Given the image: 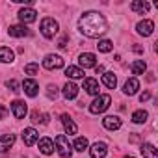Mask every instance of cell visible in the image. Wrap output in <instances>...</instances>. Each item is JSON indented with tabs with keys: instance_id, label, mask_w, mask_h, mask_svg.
<instances>
[{
	"instance_id": "6da1fadb",
	"label": "cell",
	"mask_w": 158,
	"mask_h": 158,
	"mask_svg": "<svg viewBox=\"0 0 158 158\" xmlns=\"http://www.w3.org/2000/svg\"><path fill=\"white\" fill-rule=\"evenodd\" d=\"M78 30L88 37H99L108 30V23L99 11H86L78 21Z\"/></svg>"
},
{
	"instance_id": "7a4b0ae2",
	"label": "cell",
	"mask_w": 158,
	"mask_h": 158,
	"mask_svg": "<svg viewBox=\"0 0 158 158\" xmlns=\"http://www.w3.org/2000/svg\"><path fill=\"white\" fill-rule=\"evenodd\" d=\"M110 102H112V97L110 95H99L91 104H89V112L91 114H102V112H106L108 108H110Z\"/></svg>"
},
{
	"instance_id": "3957f363",
	"label": "cell",
	"mask_w": 158,
	"mask_h": 158,
	"mask_svg": "<svg viewBox=\"0 0 158 158\" xmlns=\"http://www.w3.org/2000/svg\"><path fill=\"white\" fill-rule=\"evenodd\" d=\"M58 30H60V26H58V23H56L52 17H45V19L41 21V34H43L47 39H52V37L58 34Z\"/></svg>"
},
{
	"instance_id": "277c9868",
	"label": "cell",
	"mask_w": 158,
	"mask_h": 158,
	"mask_svg": "<svg viewBox=\"0 0 158 158\" xmlns=\"http://www.w3.org/2000/svg\"><path fill=\"white\" fill-rule=\"evenodd\" d=\"M56 149L61 158H71V154H73V145L69 143V138L63 134L56 136Z\"/></svg>"
},
{
	"instance_id": "5b68a950",
	"label": "cell",
	"mask_w": 158,
	"mask_h": 158,
	"mask_svg": "<svg viewBox=\"0 0 158 158\" xmlns=\"http://www.w3.org/2000/svg\"><path fill=\"white\" fill-rule=\"evenodd\" d=\"M43 67L48 69V71H52V69H61V67H63V58L58 56V54H48V56H45V60H43Z\"/></svg>"
},
{
	"instance_id": "8992f818",
	"label": "cell",
	"mask_w": 158,
	"mask_h": 158,
	"mask_svg": "<svg viewBox=\"0 0 158 158\" xmlns=\"http://www.w3.org/2000/svg\"><path fill=\"white\" fill-rule=\"evenodd\" d=\"M39 139V132L35 130V128H24L23 130V141H24V145H28V147H32L35 141Z\"/></svg>"
},
{
	"instance_id": "52a82bcc",
	"label": "cell",
	"mask_w": 158,
	"mask_h": 158,
	"mask_svg": "<svg viewBox=\"0 0 158 158\" xmlns=\"http://www.w3.org/2000/svg\"><path fill=\"white\" fill-rule=\"evenodd\" d=\"M11 112H13V115H15L17 119H23V117L28 114V106H26V102H23V101H13V102H11Z\"/></svg>"
},
{
	"instance_id": "ba28073f",
	"label": "cell",
	"mask_w": 158,
	"mask_h": 158,
	"mask_svg": "<svg viewBox=\"0 0 158 158\" xmlns=\"http://www.w3.org/2000/svg\"><path fill=\"white\" fill-rule=\"evenodd\" d=\"M106 152H108V147H106V143H102V141L93 143V145H91V149H89L91 158H104V156H106Z\"/></svg>"
},
{
	"instance_id": "9c48e42d",
	"label": "cell",
	"mask_w": 158,
	"mask_h": 158,
	"mask_svg": "<svg viewBox=\"0 0 158 158\" xmlns=\"http://www.w3.org/2000/svg\"><path fill=\"white\" fill-rule=\"evenodd\" d=\"M19 19H21V23H23V24L34 23V21L37 19V11H35V10H32V8H24V10H21V11H19Z\"/></svg>"
},
{
	"instance_id": "30bf717a",
	"label": "cell",
	"mask_w": 158,
	"mask_h": 158,
	"mask_svg": "<svg viewBox=\"0 0 158 158\" xmlns=\"http://www.w3.org/2000/svg\"><path fill=\"white\" fill-rule=\"evenodd\" d=\"M136 30H138V34H139V35L147 37V35H151V34H152V30H154V23H152V21H149V19H145V21L138 23Z\"/></svg>"
},
{
	"instance_id": "8fae6325",
	"label": "cell",
	"mask_w": 158,
	"mask_h": 158,
	"mask_svg": "<svg viewBox=\"0 0 158 158\" xmlns=\"http://www.w3.org/2000/svg\"><path fill=\"white\" fill-rule=\"evenodd\" d=\"M102 125H104L106 130H119L121 128V119H119V115H106L102 119Z\"/></svg>"
},
{
	"instance_id": "7c38bea8",
	"label": "cell",
	"mask_w": 158,
	"mask_h": 158,
	"mask_svg": "<svg viewBox=\"0 0 158 158\" xmlns=\"http://www.w3.org/2000/svg\"><path fill=\"white\" fill-rule=\"evenodd\" d=\"M78 61H80V65L84 69H89V67H95L97 65V56L91 54V52H84V54H80Z\"/></svg>"
},
{
	"instance_id": "4fadbf2b",
	"label": "cell",
	"mask_w": 158,
	"mask_h": 158,
	"mask_svg": "<svg viewBox=\"0 0 158 158\" xmlns=\"http://www.w3.org/2000/svg\"><path fill=\"white\" fill-rule=\"evenodd\" d=\"M23 89H24V93H26L28 97H35L37 91H39V86H37L35 80H32V78H26V80L23 82Z\"/></svg>"
},
{
	"instance_id": "5bb4252c",
	"label": "cell",
	"mask_w": 158,
	"mask_h": 158,
	"mask_svg": "<svg viewBox=\"0 0 158 158\" xmlns=\"http://www.w3.org/2000/svg\"><path fill=\"white\" fill-rule=\"evenodd\" d=\"M8 34H10L11 37H26V35H30L32 32H30L24 24H17V26H10V28H8Z\"/></svg>"
},
{
	"instance_id": "9a60e30c",
	"label": "cell",
	"mask_w": 158,
	"mask_h": 158,
	"mask_svg": "<svg viewBox=\"0 0 158 158\" xmlns=\"http://www.w3.org/2000/svg\"><path fill=\"white\" fill-rule=\"evenodd\" d=\"M138 89H139V82H138V78H128V80L125 82V86H123L125 95H136V93H138Z\"/></svg>"
},
{
	"instance_id": "2e32d148",
	"label": "cell",
	"mask_w": 158,
	"mask_h": 158,
	"mask_svg": "<svg viewBox=\"0 0 158 158\" xmlns=\"http://www.w3.org/2000/svg\"><path fill=\"white\" fill-rule=\"evenodd\" d=\"M13 143H15V136H13V134H4V136H0V152L10 151Z\"/></svg>"
},
{
	"instance_id": "e0dca14e",
	"label": "cell",
	"mask_w": 158,
	"mask_h": 158,
	"mask_svg": "<svg viewBox=\"0 0 158 158\" xmlns=\"http://www.w3.org/2000/svg\"><path fill=\"white\" fill-rule=\"evenodd\" d=\"M76 95H78V86L73 84V82H67L63 86V97L67 101H71V99H76Z\"/></svg>"
},
{
	"instance_id": "ac0fdd59",
	"label": "cell",
	"mask_w": 158,
	"mask_h": 158,
	"mask_svg": "<svg viewBox=\"0 0 158 158\" xmlns=\"http://www.w3.org/2000/svg\"><path fill=\"white\" fill-rule=\"evenodd\" d=\"M84 89L89 95H99V82L95 78H86L84 80Z\"/></svg>"
},
{
	"instance_id": "d6986e66",
	"label": "cell",
	"mask_w": 158,
	"mask_h": 158,
	"mask_svg": "<svg viewBox=\"0 0 158 158\" xmlns=\"http://www.w3.org/2000/svg\"><path fill=\"white\" fill-rule=\"evenodd\" d=\"M39 151H41L43 154H52V152H54V141H52L50 138L39 139Z\"/></svg>"
},
{
	"instance_id": "ffe728a7",
	"label": "cell",
	"mask_w": 158,
	"mask_h": 158,
	"mask_svg": "<svg viewBox=\"0 0 158 158\" xmlns=\"http://www.w3.org/2000/svg\"><path fill=\"white\" fill-rule=\"evenodd\" d=\"M139 151H141V154H143V158H158V152H156V147H154L152 143H143Z\"/></svg>"
},
{
	"instance_id": "44dd1931",
	"label": "cell",
	"mask_w": 158,
	"mask_h": 158,
	"mask_svg": "<svg viewBox=\"0 0 158 158\" xmlns=\"http://www.w3.org/2000/svg\"><path fill=\"white\" fill-rule=\"evenodd\" d=\"M15 58L13 50L8 48V47H0V63H11Z\"/></svg>"
},
{
	"instance_id": "7402d4cb",
	"label": "cell",
	"mask_w": 158,
	"mask_h": 158,
	"mask_svg": "<svg viewBox=\"0 0 158 158\" xmlns=\"http://www.w3.org/2000/svg\"><path fill=\"white\" fill-rule=\"evenodd\" d=\"M65 76L67 78H74V80H78V78H84V71L80 67H74V65H69L65 69Z\"/></svg>"
},
{
	"instance_id": "603a6c76",
	"label": "cell",
	"mask_w": 158,
	"mask_h": 158,
	"mask_svg": "<svg viewBox=\"0 0 158 158\" xmlns=\"http://www.w3.org/2000/svg\"><path fill=\"white\" fill-rule=\"evenodd\" d=\"M61 123H63V127H65V130H67V134H76V130H78V127L74 125V121L67 115V114H63L61 115Z\"/></svg>"
},
{
	"instance_id": "cb8c5ba5",
	"label": "cell",
	"mask_w": 158,
	"mask_h": 158,
	"mask_svg": "<svg viewBox=\"0 0 158 158\" xmlns=\"http://www.w3.org/2000/svg\"><path fill=\"white\" fill-rule=\"evenodd\" d=\"M130 71H132V74H143L147 71V63L143 60H136V61H132Z\"/></svg>"
},
{
	"instance_id": "d4e9b609",
	"label": "cell",
	"mask_w": 158,
	"mask_h": 158,
	"mask_svg": "<svg viewBox=\"0 0 158 158\" xmlns=\"http://www.w3.org/2000/svg\"><path fill=\"white\" fill-rule=\"evenodd\" d=\"M102 84H104L106 88L114 89V88L117 86V78H115V74H114V73H104V74H102Z\"/></svg>"
},
{
	"instance_id": "484cf974",
	"label": "cell",
	"mask_w": 158,
	"mask_h": 158,
	"mask_svg": "<svg viewBox=\"0 0 158 158\" xmlns=\"http://www.w3.org/2000/svg\"><path fill=\"white\" fill-rule=\"evenodd\" d=\"M130 8H132V11H138V13H147L149 11V4L147 2H139V0H134V2L130 4Z\"/></svg>"
},
{
	"instance_id": "4316f807",
	"label": "cell",
	"mask_w": 158,
	"mask_h": 158,
	"mask_svg": "<svg viewBox=\"0 0 158 158\" xmlns=\"http://www.w3.org/2000/svg\"><path fill=\"white\" fill-rule=\"evenodd\" d=\"M147 117H149V114H147L145 110H138V112H134V114H132V121H134V123H138V125H139V123H145V121H147Z\"/></svg>"
},
{
	"instance_id": "83f0119b",
	"label": "cell",
	"mask_w": 158,
	"mask_h": 158,
	"mask_svg": "<svg viewBox=\"0 0 158 158\" xmlns=\"http://www.w3.org/2000/svg\"><path fill=\"white\" fill-rule=\"evenodd\" d=\"M76 151H80V152H84L86 149H88V139L86 138H76V141H74V145H73Z\"/></svg>"
},
{
	"instance_id": "f1b7e54d",
	"label": "cell",
	"mask_w": 158,
	"mask_h": 158,
	"mask_svg": "<svg viewBox=\"0 0 158 158\" xmlns=\"http://www.w3.org/2000/svg\"><path fill=\"white\" fill-rule=\"evenodd\" d=\"M97 48H99L101 52H110V50L114 48V45H112V41H110V39H102V41H99Z\"/></svg>"
},
{
	"instance_id": "f546056e",
	"label": "cell",
	"mask_w": 158,
	"mask_h": 158,
	"mask_svg": "<svg viewBox=\"0 0 158 158\" xmlns=\"http://www.w3.org/2000/svg\"><path fill=\"white\" fill-rule=\"evenodd\" d=\"M37 71H39V65H37V63H28V65L24 67V73H26V74H30V76L37 74Z\"/></svg>"
},
{
	"instance_id": "4dcf8cb0",
	"label": "cell",
	"mask_w": 158,
	"mask_h": 158,
	"mask_svg": "<svg viewBox=\"0 0 158 158\" xmlns=\"http://www.w3.org/2000/svg\"><path fill=\"white\" fill-rule=\"evenodd\" d=\"M6 88H10L13 93H19V91H21V89H19V82H17V80H8V82H6Z\"/></svg>"
},
{
	"instance_id": "1f68e13d",
	"label": "cell",
	"mask_w": 158,
	"mask_h": 158,
	"mask_svg": "<svg viewBox=\"0 0 158 158\" xmlns=\"http://www.w3.org/2000/svg\"><path fill=\"white\" fill-rule=\"evenodd\" d=\"M47 95H48V99H56L58 97V88L56 86H48L47 88Z\"/></svg>"
},
{
	"instance_id": "d6a6232c",
	"label": "cell",
	"mask_w": 158,
	"mask_h": 158,
	"mask_svg": "<svg viewBox=\"0 0 158 158\" xmlns=\"http://www.w3.org/2000/svg\"><path fill=\"white\" fill-rule=\"evenodd\" d=\"M149 99H151V93H149V91H143V93L139 95V101H141V102H145V101H149Z\"/></svg>"
},
{
	"instance_id": "836d02e7",
	"label": "cell",
	"mask_w": 158,
	"mask_h": 158,
	"mask_svg": "<svg viewBox=\"0 0 158 158\" xmlns=\"http://www.w3.org/2000/svg\"><path fill=\"white\" fill-rule=\"evenodd\" d=\"M6 115H8V110H6V106H2V104H0V119H6Z\"/></svg>"
},
{
	"instance_id": "e575fe53",
	"label": "cell",
	"mask_w": 158,
	"mask_h": 158,
	"mask_svg": "<svg viewBox=\"0 0 158 158\" xmlns=\"http://www.w3.org/2000/svg\"><path fill=\"white\" fill-rule=\"evenodd\" d=\"M65 43H67V35L60 39V43H58V47H60V48H65Z\"/></svg>"
},
{
	"instance_id": "d590c367",
	"label": "cell",
	"mask_w": 158,
	"mask_h": 158,
	"mask_svg": "<svg viewBox=\"0 0 158 158\" xmlns=\"http://www.w3.org/2000/svg\"><path fill=\"white\" fill-rule=\"evenodd\" d=\"M32 121H34V123H37V121H39V114H37V112H34V114H32Z\"/></svg>"
},
{
	"instance_id": "8d00e7d4",
	"label": "cell",
	"mask_w": 158,
	"mask_h": 158,
	"mask_svg": "<svg viewBox=\"0 0 158 158\" xmlns=\"http://www.w3.org/2000/svg\"><path fill=\"white\" fill-rule=\"evenodd\" d=\"M95 71H97V74H99V73H104V67H102V65H95Z\"/></svg>"
},
{
	"instance_id": "74e56055",
	"label": "cell",
	"mask_w": 158,
	"mask_h": 158,
	"mask_svg": "<svg viewBox=\"0 0 158 158\" xmlns=\"http://www.w3.org/2000/svg\"><path fill=\"white\" fill-rule=\"evenodd\" d=\"M125 158H134V156H125Z\"/></svg>"
}]
</instances>
